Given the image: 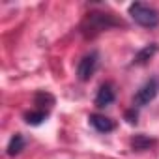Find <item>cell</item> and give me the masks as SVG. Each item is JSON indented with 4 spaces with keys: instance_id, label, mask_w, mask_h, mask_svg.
<instances>
[{
    "instance_id": "obj_3",
    "label": "cell",
    "mask_w": 159,
    "mask_h": 159,
    "mask_svg": "<svg viewBox=\"0 0 159 159\" xmlns=\"http://www.w3.org/2000/svg\"><path fill=\"white\" fill-rule=\"evenodd\" d=\"M157 92H159V79L153 77V79H150V81H146L137 90V94L133 98V107H144V105H148L150 101L155 99Z\"/></svg>"
},
{
    "instance_id": "obj_6",
    "label": "cell",
    "mask_w": 159,
    "mask_h": 159,
    "mask_svg": "<svg viewBox=\"0 0 159 159\" xmlns=\"http://www.w3.org/2000/svg\"><path fill=\"white\" fill-rule=\"evenodd\" d=\"M114 101V90H112V84H103L96 96V107L103 109L107 105H111Z\"/></svg>"
},
{
    "instance_id": "obj_7",
    "label": "cell",
    "mask_w": 159,
    "mask_h": 159,
    "mask_svg": "<svg viewBox=\"0 0 159 159\" xmlns=\"http://www.w3.org/2000/svg\"><path fill=\"white\" fill-rule=\"evenodd\" d=\"M155 52H157V45H155V43H152V45H146L144 49H140V51L135 54V58H133V64H135V66H142V64H146L148 60H152Z\"/></svg>"
},
{
    "instance_id": "obj_5",
    "label": "cell",
    "mask_w": 159,
    "mask_h": 159,
    "mask_svg": "<svg viewBox=\"0 0 159 159\" xmlns=\"http://www.w3.org/2000/svg\"><path fill=\"white\" fill-rule=\"evenodd\" d=\"M90 124H92V127L96 129V131H99V133H111L116 125H114V122L111 120V118H107V116H103V114H90Z\"/></svg>"
},
{
    "instance_id": "obj_2",
    "label": "cell",
    "mask_w": 159,
    "mask_h": 159,
    "mask_svg": "<svg viewBox=\"0 0 159 159\" xmlns=\"http://www.w3.org/2000/svg\"><path fill=\"white\" fill-rule=\"evenodd\" d=\"M120 25L118 21L112 19V15H107V13H88L84 25H83V32L84 36H96L111 26H116Z\"/></svg>"
},
{
    "instance_id": "obj_1",
    "label": "cell",
    "mask_w": 159,
    "mask_h": 159,
    "mask_svg": "<svg viewBox=\"0 0 159 159\" xmlns=\"http://www.w3.org/2000/svg\"><path fill=\"white\" fill-rule=\"evenodd\" d=\"M129 15H131V19L137 25H140L144 28H155L159 25V13H157V10H153L152 6L142 4V2H133L129 6Z\"/></svg>"
},
{
    "instance_id": "obj_11",
    "label": "cell",
    "mask_w": 159,
    "mask_h": 159,
    "mask_svg": "<svg viewBox=\"0 0 159 159\" xmlns=\"http://www.w3.org/2000/svg\"><path fill=\"white\" fill-rule=\"evenodd\" d=\"M125 120H127L129 124H137V111H135V107L125 112Z\"/></svg>"
},
{
    "instance_id": "obj_4",
    "label": "cell",
    "mask_w": 159,
    "mask_h": 159,
    "mask_svg": "<svg viewBox=\"0 0 159 159\" xmlns=\"http://www.w3.org/2000/svg\"><path fill=\"white\" fill-rule=\"evenodd\" d=\"M98 58H99L98 52H90V54H86L81 62H79V67H77L79 81L86 83V81H90V79H92V75L98 69Z\"/></svg>"
},
{
    "instance_id": "obj_8",
    "label": "cell",
    "mask_w": 159,
    "mask_h": 159,
    "mask_svg": "<svg viewBox=\"0 0 159 159\" xmlns=\"http://www.w3.org/2000/svg\"><path fill=\"white\" fill-rule=\"evenodd\" d=\"M43 120H47V111L43 109H38V111H30L25 114V122L28 125H39Z\"/></svg>"
},
{
    "instance_id": "obj_10",
    "label": "cell",
    "mask_w": 159,
    "mask_h": 159,
    "mask_svg": "<svg viewBox=\"0 0 159 159\" xmlns=\"http://www.w3.org/2000/svg\"><path fill=\"white\" fill-rule=\"evenodd\" d=\"M152 144H153V140H152V139H146L144 135H139V137H135V139H133V142H131L133 150H148Z\"/></svg>"
},
{
    "instance_id": "obj_9",
    "label": "cell",
    "mask_w": 159,
    "mask_h": 159,
    "mask_svg": "<svg viewBox=\"0 0 159 159\" xmlns=\"http://www.w3.org/2000/svg\"><path fill=\"white\" fill-rule=\"evenodd\" d=\"M25 148V137L23 135H13L10 139V144H8V155H17L21 153V150Z\"/></svg>"
}]
</instances>
